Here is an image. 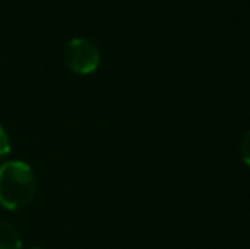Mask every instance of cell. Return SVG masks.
Segmentation results:
<instances>
[{
	"instance_id": "7a4b0ae2",
	"label": "cell",
	"mask_w": 250,
	"mask_h": 249,
	"mask_svg": "<svg viewBox=\"0 0 250 249\" xmlns=\"http://www.w3.org/2000/svg\"><path fill=\"white\" fill-rule=\"evenodd\" d=\"M65 62L79 75L94 73L101 63L99 48L87 38H73L65 48Z\"/></svg>"
},
{
	"instance_id": "277c9868",
	"label": "cell",
	"mask_w": 250,
	"mask_h": 249,
	"mask_svg": "<svg viewBox=\"0 0 250 249\" xmlns=\"http://www.w3.org/2000/svg\"><path fill=\"white\" fill-rule=\"evenodd\" d=\"M10 149H12V143H10L9 133L0 125V157H5L7 154H10Z\"/></svg>"
},
{
	"instance_id": "5b68a950",
	"label": "cell",
	"mask_w": 250,
	"mask_h": 249,
	"mask_svg": "<svg viewBox=\"0 0 250 249\" xmlns=\"http://www.w3.org/2000/svg\"><path fill=\"white\" fill-rule=\"evenodd\" d=\"M240 152H242V159H244V162L247 164V166H250V130L244 135V138H242Z\"/></svg>"
},
{
	"instance_id": "8992f818",
	"label": "cell",
	"mask_w": 250,
	"mask_h": 249,
	"mask_svg": "<svg viewBox=\"0 0 250 249\" xmlns=\"http://www.w3.org/2000/svg\"><path fill=\"white\" fill-rule=\"evenodd\" d=\"M34 249H41V248H34Z\"/></svg>"
},
{
	"instance_id": "6da1fadb",
	"label": "cell",
	"mask_w": 250,
	"mask_h": 249,
	"mask_svg": "<svg viewBox=\"0 0 250 249\" xmlns=\"http://www.w3.org/2000/svg\"><path fill=\"white\" fill-rule=\"evenodd\" d=\"M36 195V174L22 160H9L0 166V205L19 210L29 205Z\"/></svg>"
},
{
	"instance_id": "3957f363",
	"label": "cell",
	"mask_w": 250,
	"mask_h": 249,
	"mask_svg": "<svg viewBox=\"0 0 250 249\" xmlns=\"http://www.w3.org/2000/svg\"><path fill=\"white\" fill-rule=\"evenodd\" d=\"M22 239H21L17 229L12 224L0 220V249H21Z\"/></svg>"
}]
</instances>
